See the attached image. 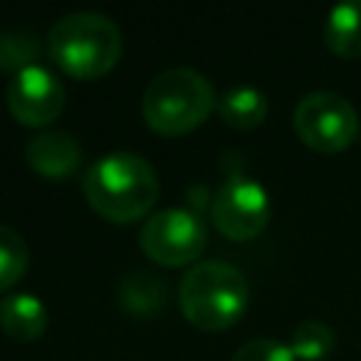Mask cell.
Masks as SVG:
<instances>
[{
  "mask_svg": "<svg viewBox=\"0 0 361 361\" xmlns=\"http://www.w3.org/2000/svg\"><path fill=\"white\" fill-rule=\"evenodd\" d=\"M231 361H296V358L290 347L276 338H251L231 355Z\"/></svg>",
  "mask_w": 361,
  "mask_h": 361,
  "instance_id": "e0dca14e",
  "label": "cell"
},
{
  "mask_svg": "<svg viewBox=\"0 0 361 361\" xmlns=\"http://www.w3.org/2000/svg\"><path fill=\"white\" fill-rule=\"evenodd\" d=\"M336 344V333L330 324L316 322V319H305L293 327L290 333V353L299 361H322Z\"/></svg>",
  "mask_w": 361,
  "mask_h": 361,
  "instance_id": "5bb4252c",
  "label": "cell"
},
{
  "mask_svg": "<svg viewBox=\"0 0 361 361\" xmlns=\"http://www.w3.org/2000/svg\"><path fill=\"white\" fill-rule=\"evenodd\" d=\"M293 127L302 144L316 152H341L358 135V113L355 107L333 93V90H313L307 93L293 110Z\"/></svg>",
  "mask_w": 361,
  "mask_h": 361,
  "instance_id": "8992f818",
  "label": "cell"
},
{
  "mask_svg": "<svg viewBox=\"0 0 361 361\" xmlns=\"http://www.w3.org/2000/svg\"><path fill=\"white\" fill-rule=\"evenodd\" d=\"M39 39L28 31H0V71L20 73L37 65Z\"/></svg>",
  "mask_w": 361,
  "mask_h": 361,
  "instance_id": "2e32d148",
  "label": "cell"
},
{
  "mask_svg": "<svg viewBox=\"0 0 361 361\" xmlns=\"http://www.w3.org/2000/svg\"><path fill=\"white\" fill-rule=\"evenodd\" d=\"M82 192L96 214L124 226L147 217V212L155 206L158 175L144 155L116 149L87 166Z\"/></svg>",
  "mask_w": 361,
  "mask_h": 361,
  "instance_id": "6da1fadb",
  "label": "cell"
},
{
  "mask_svg": "<svg viewBox=\"0 0 361 361\" xmlns=\"http://www.w3.org/2000/svg\"><path fill=\"white\" fill-rule=\"evenodd\" d=\"M0 327L14 341H37L48 327V310L34 293H8L0 299Z\"/></svg>",
  "mask_w": 361,
  "mask_h": 361,
  "instance_id": "30bf717a",
  "label": "cell"
},
{
  "mask_svg": "<svg viewBox=\"0 0 361 361\" xmlns=\"http://www.w3.org/2000/svg\"><path fill=\"white\" fill-rule=\"evenodd\" d=\"M268 217H271L268 192L254 178L231 175L228 180H223L212 203V220L223 237L237 243L251 240L268 226Z\"/></svg>",
  "mask_w": 361,
  "mask_h": 361,
  "instance_id": "52a82bcc",
  "label": "cell"
},
{
  "mask_svg": "<svg viewBox=\"0 0 361 361\" xmlns=\"http://www.w3.org/2000/svg\"><path fill=\"white\" fill-rule=\"evenodd\" d=\"M178 305L186 322L200 330H226L248 307V282L243 271L223 259L195 262L180 285Z\"/></svg>",
  "mask_w": 361,
  "mask_h": 361,
  "instance_id": "3957f363",
  "label": "cell"
},
{
  "mask_svg": "<svg viewBox=\"0 0 361 361\" xmlns=\"http://www.w3.org/2000/svg\"><path fill=\"white\" fill-rule=\"evenodd\" d=\"M324 42L338 56H361V0L338 3L324 20Z\"/></svg>",
  "mask_w": 361,
  "mask_h": 361,
  "instance_id": "7c38bea8",
  "label": "cell"
},
{
  "mask_svg": "<svg viewBox=\"0 0 361 361\" xmlns=\"http://www.w3.org/2000/svg\"><path fill=\"white\" fill-rule=\"evenodd\" d=\"M214 87L195 68H166L161 71L141 96L144 121L166 138H178L200 127L214 110Z\"/></svg>",
  "mask_w": 361,
  "mask_h": 361,
  "instance_id": "277c9868",
  "label": "cell"
},
{
  "mask_svg": "<svg viewBox=\"0 0 361 361\" xmlns=\"http://www.w3.org/2000/svg\"><path fill=\"white\" fill-rule=\"evenodd\" d=\"M25 161L48 180H68L82 164V147L65 130H45L25 144Z\"/></svg>",
  "mask_w": 361,
  "mask_h": 361,
  "instance_id": "9c48e42d",
  "label": "cell"
},
{
  "mask_svg": "<svg viewBox=\"0 0 361 361\" xmlns=\"http://www.w3.org/2000/svg\"><path fill=\"white\" fill-rule=\"evenodd\" d=\"M138 243L152 262L164 268H183L206 251L209 231L200 214L189 209H161L152 217H147Z\"/></svg>",
  "mask_w": 361,
  "mask_h": 361,
  "instance_id": "5b68a950",
  "label": "cell"
},
{
  "mask_svg": "<svg viewBox=\"0 0 361 361\" xmlns=\"http://www.w3.org/2000/svg\"><path fill=\"white\" fill-rule=\"evenodd\" d=\"M217 116L234 130H254L268 116V99L254 85H231L217 96Z\"/></svg>",
  "mask_w": 361,
  "mask_h": 361,
  "instance_id": "8fae6325",
  "label": "cell"
},
{
  "mask_svg": "<svg viewBox=\"0 0 361 361\" xmlns=\"http://www.w3.org/2000/svg\"><path fill=\"white\" fill-rule=\"evenodd\" d=\"M8 113L25 127H45L56 121L65 107V87L62 82L42 65H31L11 76L6 87Z\"/></svg>",
  "mask_w": 361,
  "mask_h": 361,
  "instance_id": "ba28073f",
  "label": "cell"
},
{
  "mask_svg": "<svg viewBox=\"0 0 361 361\" xmlns=\"http://www.w3.org/2000/svg\"><path fill=\"white\" fill-rule=\"evenodd\" d=\"M28 271V245L11 228L0 223V290H8Z\"/></svg>",
  "mask_w": 361,
  "mask_h": 361,
  "instance_id": "9a60e30c",
  "label": "cell"
},
{
  "mask_svg": "<svg viewBox=\"0 0 361 361\" xmlns=\"http://www.w3.org/2000/svg\"><path fill=\"white\" fill-rule=\"evenodd\" d=\"M124 51L121 28L99 11H71L48 34L51 59L73 79H99L110 73Z\"/></svg>",
  "mask_w": 361,
  "mask_h": 361,
  "instance_id": "7a4b0ae2",
  "label": "cell"
},
{
  "mask_svg": "<svg viewBox=\"0 0 361 361\" xmlns=\"http://www.w3.org/2000/svg\"><path fill=\"white\" fill-rule=\"evenodd\" d=\"M118 302L133 316H158L166 302V285L155 274L133 271L118 285Z\"/></svg>",
  "mask_w": 361,
  "mask_h": 361,
  "instance_id": "4fadbf2b",
  "label": "cell"
}]
</instances>
